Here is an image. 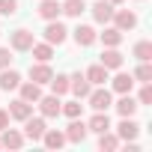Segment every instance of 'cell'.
<instances>
[{
	"mask_svg": "<svg viewBox=\"0 0 152 152\" xmlns=\"http://www.w3.org/2000/svg\"><path fill=\"white\" fill-rule=\"evenodd\" d=\"M134 81H140V84H152V66H149V63H140V66L134 69Z\"/></svg>",
	"mask_w": 152,
	"mask_h": 152,
	"instance_id": "30",
	"label": "cell"
},
{
	"mask_svg": "<svg viewBox=\"0 0 152 152\" xmlns=\"http://www.w3.org/2000/svg\"><path fill=\"white\" fill-rule=\"evenodd\" d=\"M18 84H21V75L15 72V69H0V90H18Z\"/></svg>",
	"mask_w": 152,
	"mask_h": 152,
	"instance_id": "16",
	"label": "cell"
},
{
	"mask_svg": "<svg viewBox=\"0 0 152 152\" xmlns=\"http://www.w3.org/2000/svg\"><path fill=\"white\" fill-rule=\"evenodd\" d=\"M87 131H93V134L110 131V119H107V110H96V113H93V119L87 122Z\"/></svg>",
	"mask_w": 152,
	"mask_h": 152,
	"instance_id": "11",
	"label": "cell"
},
{
	"mask_svg": "<svg viewBox=\"0 0 152 152\" xmlns=\"http://www.w3.org/2000/svg\"><path fill=\"white\" fill-rule=\"evenodd\" d=\"M66 39H69V30H66L57 18L48 21V27H45V42H48V45H63Z\"/></svg>",
	"mask_w": 152,
	"mask_h": 152,
	"instance_id": "4",
	"label": "cell"
},
{
	"mask_svg": "<svg viewBox=\"0 0 152 152\" xmlns=\"http://www.w3.org/2000/svg\"><path fill=\"white\" fill-rule=\"evenodd\" d=\"M51 78H54V72H51L48 63H36V66H30V81H33V84H48Z\"/></svg>",
	"mask_w": 152,
	"mask_h": 152,
	"instance_id": "15",
	"label": "cell"
},
{
	"mask_svg": "<svg viewBox=\"0 0 152 152\" xmlns=\"http://www.w3.org/2000/svg\"><path fill=\"white\" fill-rule=\"evenodd\" d=\"M72 36H75V42H78V48H90V45H93V42L99 39V33H96V30H93L90 24H78Z\"/></svg>",
	"mask_w": 152,
	"mask_h": 152,
	"instance_id": "8",
	"label": "cell"
},
{
	"mask_svg": "<svg viewBox=\"0 0 152 152\" xmlns=\"http://www.w3.org/2000/svg\"><path fill=\"white\" fill-rule=\"evenodd\" d=\"M137 107H140V104L131 99V93H122V99L116 102V113H119V116H134Z\"/></svg>",
	"mask_w": 152,
	"mask_h": 152,
	"instance_id": "21",
	"label": "cell"
},
{
	"mask_svg": "<svg viewBox=\"0 0 152 152\" xmlns=\"http://www.w3.org/2000/svg\"><path fill=\"white\" fill-rule=\"evenodd\" d=\"M48 84H51V93L54 96H66L69 93V75H54Z\"/></svg>",
	"mask_w": 152,
	"mask_h": 152,
	"instance_id": "28",
	"label": "cell"
},
{
	"mask_svg": "<svg viewBox=\"0 0 152 152\" xmlns=\"http://www.w3.org/2000/svg\"><path fill=\"white\" fill-rule=\"evenodd\" d=\"M18 90H21V99H24V102H30V104L42 99V84L27 81V84H18Z\"/></svg>",
	"mask_w": 152,
	"mask_h": 152,
	"instance_id": "17",
	"label": "cell"
},
{
	"mask_svg": "<svg viewBox=\"0 0 152 152\" xmlns=\"http://www.w3.org/2000/svg\"><path fill=\"white\" fill-rule=\"evenodd\" d=\"M0 146H6V149H21V146H24V134L6 125V128H3V137H0Z\"/></svg>",
	"mask_w": 152,
	"mask_h": 152,
	"instance_id": "14",
	"label": "cell"
},
{
	"mask_svg": "<svg viewBox=\"0 0 152 152\" xmlns=\"http://www.w3.org/2000/svg\"><path fill=\"white\" fill-rule=\"evenodd\" d=\"M87 102H90V107H93V110H107V107L113 104V102H110V90H104V84H102L99 90H90Z\"/></svg>",
	"mask_w": 152,
	"mask_h": 152,
	"instance_id": "5",
	"label": "cell"
},
{
	"mask_svg": "<svg viewBox=\"0 0 152 152\" xmlns=\"http://www.w3.org/2000/svg\"><path fill=\"white\" fill-rule=\"evenodd\" d=\"M93 18H96L99 24H110V18H113V3H110V0H99V3L93 6Z\"/></svg>",
	"mask_w": 152,
	"mask_h": 152,
	"instance_id": "13",
	"label": "cell"
},
{
	"mask_svg": "<svg viewBox=\"0 0 152 152\" xmlns=\"http://www.w3.org/2000/svg\"><path fill=\"white\" fill-rule=\"evenodd\" d=\"M131 54H134L140 63H149V60H152V42H137Z\"/></svg>",
	"mask_w": 152,
	"mask_h": 152,
	"instance_id": "29",
	"label": "cell"
},
{
	"mask_svg": "<svg viewBox=\"0 0 152 152\" xmlns=\"http://www.w3.org/2000/svg\"><path fill=\"white\" fill-rule=\"evenodd\" d=\"M9 45H12V51H30L33 48V33L21 27V30L9 33Z\"/></svg>",
	"mask_w": 152,
	"mask_h": 152,
	"instance_id": "7",
	"label": "cell"
},
{
	"mask_svg": "<svg viewBox=\"0 0 152 152\" xmlns=\"http://www.w3.org/2000/svg\"><path fill=\"white\" fill-rule=\"evenodd\" d=\"M110 21H113V27L122 30V33L137 27V15H134L131 9H113V18H110Z\"/></svg>",
	"mask_w": 152,
	"mask_h": 152,
	"instance_id": "3",
	"label": "cell"
},
{
	"mask_svg": "<svg viewBox=\"0 0 152 152\" xmlns=\"http://www.w3.org/2000/svg\"><path fill=\"white\" fill-rule=\"evenodd\" d=\"M9 125V110H3V107H0V131H3Z\"/></svg>",
	"mask_w": 152,
	"mask_h": 152,
	"instance_id": "35",
	"label": "cell"
},
{
	"mask_svg": "<svg viewBox=\"0 0 152 152\" xmlns=\"http://www.w3.org/2000/svg\"><path fill=\"white\" fill-rule=\"evenodd\" d=\"M110 3H113V6H116V3H122V0H110Z\"/></svg>",
	"mask_w": 152,
	"mask_h": 152,
	"instance_id": "36",
	"label": "cell"
},
{
	"mask_svg": "<svg viewBox=\"0 0 152 152\" xmlns=\"http://www.w3.org/2000/svg\"><path fill=\"white\" fill-rule=\"evenodd\" d=\"M102 42H104V48H116V45L122 42V30H116V27H107V24H104Z\"/></svg>",
	"mask_w": 152,
	"mask_h": 152,
	"instance_id": "25",
	"label": "cell"
},
{
	"mask_svg": "<svg viewBox=\"0 0 152 152\" xmlns=\"http://www.w3.org/2000/svg\"><path fill=\"white\" fill-rule=\"evenodd\" d=\"M0 36H3V30H0Z\"/></svg>",
	"mask_w": 152,
	"mask_h": 152,
	"instance_id": "37",
	"label": "cell"
},
{
	"mask_svg": "<svg viewBox=\"0 0 152 152\" xmlns=\"http://www.w3.org/2000/svg\"><path fill=\"white\" fill-rule=\"evenodd\" d=\"M12 60H15V57H12V51H9V48H0V69H9V66H12Z\"/></svg>",
	"mask_w": 152,
	"mask_h": 152,
	"instance_id": "34",
	"label": "cell"
},
{
	"mask_svg": "<svg viewBox=\"0 0 152 152\" xmlns=\"http://www.w3.org/2000/svg\"><path fill=\"white\" fill-rule=\"evenodd\" d=\"M102 66L110 72V69H122V54L116 51V48H104V54H102Z\"/></svg>",
	"mask_w": 152,
	"mask_h": 152,
	"instance_id": "20",
	"label": "cell"
},
{
	"mask_svg": "<svg viewBox=\"0 0 152 152\" xmlns=\"http://www.w3.org/2000/svg\"><path fill=\"white\" fill-rule=\"evenodd\" d=\"M60 107H63L60 96H42V99H39V110H42V116H45V119L60 116Z\"/></svg>",
	"mask_w": 152,
	"mask_h": 152,
	"instance_id": "9",
	"label": "cell"
},
{
	"mask_svg": "<svg viewBox=\"0 0 152 152\" xmlns=\"http://www.w3.org/2000/svg\"><path fill=\"white\" fill-rule=\"evenodd\" d=\"M137 131H140V125H137L131 116H122V122L116 125V137H119V140H134Z\"/></svg>",
	"mask_w": 152,
	"mask_h": 152,
	"instance_id": "12",
	"label": "cell"
},
{
	"mask_svg": "<svg viewBox=\"0 0 152 152\" xmlns=\"http://www.w3.org/2000/svg\"><path fill=\"white\" fill-rule=\"evenodd\" d=\"M33 57H36V63H48L51 57H54V45H48V42H42V45H36L33 42Z\"/></svg>",
	"mask_w": 152,
	"mask_h": 152,
	"instance_id": "26",
	"label": "cell"
},
{
	"mask_svg": "<svg viewBox=\"0 0 152 152\" xmlns=\"http://www.w3.org/2000/svg\"><path fill=\"white\" fill-rule=\"evenodd\" d=\"M15 12H18V0H0V15L12 18Z\"/></svg>",
	"mask_w": 152,
	"mask_h": 152,
	"instance_id": "32",
	"label": "cell"
},
{
	"mask_svg": "<svg viewBox=\"0 0 152 152\" xmlns=\"http://www.w3.org/2000/svg\"><path fill=\"white\" fill-rule=\"evenodd\" d=\"M113 90H116L119 96H122V93H131V90H134V75H131V72H128V75L119 72L116 78H113Z\"/></svg>",
	"mask_w": 152,
	"mask_h": 152,
	"instance_id": "23",
	"label": "cell"
},
{
	"mask_svg": "<svg viewBox=\"0 0 152 152\" xmlns=\"http://www.w3.org/2000/svg\"><path fill=\"white\" fill-rule=\"evenodd\" d=\"M90 90H93V84L87 81V75L75 72L72 78H69V93H75V99H87V96H90Z\"/></svg>",
	"mask_w": 152,
	"mask_h": 152,
	"instance_id": "2",
	"label": "cell"
},
{
	"mask_svg": "<svg viewBox=\"0 0 152 152\" xmlns=\"http://www.w3.org/2000/svg\"><path fill=\"white\" fill-rule=\"evenodd\" d=\"M81 110H84V104H81V99H78V102H66V104L60 107V113H66L69 119H75V116H81Z\"/></svg>",
	"mask_w": 152,
	"mask_h": 152,
	"instance_id": "31",
	"label": "cell"
},
{
	"mask_svg": "<svg viewBox=\"0 0 152 152\" xmlns=\"http://www.w3.org/2000/svg\"><path fill=\"white\" fill-rule=\"evenodd\" d=\"M137 104H152V87L149 84H143V90L137 96Z\"/></svg>",
	"mask_w": 152,
	"mask_h": 152,
	"instance_id": "33",
	"label": "cell"
},
{
	"mask_svg": "<svg viewBox=\"0 0 152 152\" xmlns=\"http://www.w3.org/2000/svg\"><path fill=\"white\" fill-rule=\"evenodd\" d=\"M63 134H66V140H69V143H84V137H87L90 131H87V122H84L81 116H75Z\"/></svg>",
	"mask_w": 152,
	"mask_h": 152,
	"instance_id": "6",
	"label": "cell"
},
{
	"mask_svg": "<svg viewBox=\"0 0 152 152\" xmlns=\"http://www.w3.org/2000/svg\"><path fill=\"white\" fill-rule=\"evenodd\" d=\"M39 18H45V21H54L63 9H60V3H57V0H42V3H39Z\"/></svg>",
	"mask_w": 152,
	"mask_h": 152,
	"instance_id": "19",
	"label": "cell"
},
{
	"mask_svg": "<svg viewBox=\"0 0 152 152\" xmlns=\"http://www.w3.org/2000/svg\"><path fill=\"white\" fill-rule=\"evenodd\" d=\"M30 113H33V104H30V102H24V99H15V102L9 104V119H18V122H24Z\"/></svg>",
	"mask_w": 152,
	"mask_h": 152,
	"instance_id": "10",
	"label": "cell"
},
{
	"mask_svg": "<svg viewBox=\"0 0 152 152\" xmlns=\"http://www.w3.org/2000/svg\"><path fill=\"white\" fill-rule=\"evenodd\" d=\"M42 143H45L48 149H60V146L66 143V134H63V131H57V128H45V134H42Z\"/></svg>",
	"mask_w": 152,
	"mask_h": 152,
	"instance_id": "22",
	"label": "cell"
},
{
	"mask_svg": "<svg viewBox=\"0 0 152 152\" xmlns=\"http://www.w3.org/2000/svg\"><path fill=\"white\" fill-rule=\"evenodd\" d=\"M60 9L69 18H81V12L87 9V3H84V0H66V3H60Z\"/></svg>",
	"mask_w": 152,
	"mask_h": 152,
	"instance_id": "24",
	"label": "cell"
},
{
	"mask_svg": "<svg viewBox=\"0 0 152 152\" xmlns=\"http://www.w3.org/2000/svg\"><path fill=\"white\" fill-rule=\"evenodd\" d=\"M84 75H87V81H90V84H96V87H102L104 81H110V78H107V69H104L102 63H96V66H90V69H87Z\"/></svg>",
	"mask_w": 152,
	"mask_h": 152,
	"instance_id": "18",
	"label": "cell"
},
{
	"mask_svg": "<svg viewBox=\"0 0 152 152\" xmlns=\"http://www.w3.org/2000/svg\"><path fill=\"white\" fill-rule=\"evenodd\" d=\"M45 128H48V125H45V116H33V113H30V116L24 119V137H27V140H42Z\"/></svg>",
	"mask_w": 152,
	"mask_h": 152,
	"instance_id": "1",
	"label": "cell"
},
{
	"mask_svg": "<svg viewBox=\"0 0 152 152\" xmlns=\"http://www.w3.org/2000/svg\"><path fill=\"white\" fill-rule=\"evenodd\" d=\"M119 143H122V140H119L116 134H110V131H102V134H99V149H102V152H113Z\"/></svg>",
	"mask_w": 152,
	"mask_h": 152,
	"instance_id": "27",
	"label": "cell"
}]
</instances>
